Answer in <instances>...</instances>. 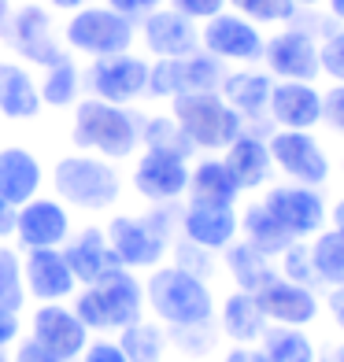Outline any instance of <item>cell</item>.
<instances>
[{
  "instance_id": "b9f144b4",
  "label": "cell",
  "mask_w": 344,
  "mask_h": 362,
  "mask_svg": "<svg viewBox=\"0 0 344 362\" xmlns=\"http://www.w3.org/2000/svg\"><path fill=\"white\" fill-rule=\"evenodd\" d=\"M149 93L152 96H174L185 93V81H182V59H156L149 63Z\"/></svg>"
},
{
  "instance_id": "db71d44e",
  "label": "cell",
  "mask_w": 344,
  "mask_h": 362,
  "mask_svg": "<svg viewBox=\"0 0 344 362\" xmlns=\"http://www.w3.org/2000/svg\"><path fill=\"white\" fill-rule=\"evenodd\" d=\"M11 23H15V8L8 0H0V37H11Z\"/></svg>"
},
{
  "instance_id": "91938a15",
  "label": "cell",
  "mask_w": 344,
  "mask_h": 362,
  "mask_svg": "<svg viewBox=\"0 0 344 362\" xmlns=\"http://www.w3.org/2000/svg\"><path fill=\"white\" fill-rule=\"evenodd\" d=\"M0 362H11V351L8 348H0Z\"/></svg>"
},
{
  "instance_id": "7c38bea8",
  "label": "cell",
  "mask_w": 344,
  "mask_h": 362,
  "mask_svg": "<svg viewBox=\"0 0 344 362\" xmlns=\"http://www.w3.org/2000/svg\"><path fill=\"white\" fill-rule=\"evenodd\" d=\"M23 285L26 300L34 303H67L81 288L67 255L59 248H30L23 259Z\"/></svg>"
},
{
  "instance_id": "e575fe53",
  "label": "cell",
  "mask_w": 344,
  "mask_h": 362,
  "mask_svg": "<svg viewBox=\"0 0 344 362\" xmlns=\"http://www.w3.org/2000/svg\"><path fill=\"white\" fill-rule=\"evenodd\" d=\"M45 81H41V104L48 107H71L78 100V89H81V71L74 67L71 56H63L59 63H52V67H45Z\"/></svg>"
},
{
  "instance_id": "7a4b0ae2",
  "label": "cell",
  "mask_w": 344,
  "mask_h": 362,
  "mask_svg": "<svg viewBox=\"0 0 344 362\" xmlns=\"http://www.w3.org/2000/svg\"><path fill=\"white\" fill-rule=\"evenodd\" d=\"M144 303H149L152 318L167 329H182V325H204L215 322V292L204 277H196L182 267H159L149 274L144 281Z\"/></svg>"
},
{
  "instance_id": "ac0fdd59",
  "label": "cell",
  "mask_w": 344,
  "mask_h": 362,
  "mask_svg": "<svg viewBox=\"0 0 344 362\" xmlns=\"http://www.w3.org/2000/svg\"><path fill=\"white\" fill-rule=\"evenodd\" d=\"M15 237L19 244L30 248H63L71 237V215L67 207L56 200H26L19 211H15Z\"/></svg>"
},
{
  "instance_id": "816d5d0a",
  "label": "cell",
  "mask_w": 344,
  "mask_h": 362,
  "mask_svg": "<svg viewBox=\"0 0 344 362\" xmlns=\"http://www.w3.org/2000/svg\"><path fill=\"white\" fill-rule=\"evenodd\" d=\"M326 310H330V318H333V325L344 333V285H337V288H330V296H326Z\"/></svg>"
},
{
  "instance_id": "cb8c5ba5",
  "label": "cell",
  "mask_w": 344,
  "mask_h": 362,
  "mask_svg": "<svg viewBox=\"0 0 344 362\" xmlns=\"http://www.w3.org/2000/svg\"><path fill=\"white\" fill-rule=\"evenodd\" d=\"M222 159H226V167L237 177L241 189H263L274 174L270 144H267L263 134H256V129H244V134L226 148Z\"/></svg>"
},
{
  "instance_id": "4316f807",
  "label": "cell",
  "mask_w": 344,
  "mask_h": 362,
  "mask_svg": "<svg viewBox=\"0 0 344 362\" xmlns=\"http://www.w3.org/2000/svg\"><path fill=\"white\" fill-rule=\"evenodd\" d=\"M244 189L237 185V177L229 174L226 159L207 156L200 159L196 167H189V200H200V204H237V196Z\"/></svg>"
},
{
  "instance_id": "6da1fadb",
  "label": "cell",
  "mask_w": 344,
  "mask_h": 362,
  "mask_svg": "<svg viewBox=\"0 0 344 362\" xmlns=\"http://www.w3.org/2000/svg\"><path fill=\"white\" fill-rule=\"evenodd\" d=\"M71 307L86 322L89 333H119V329L141 322L144 310H149L144 281L137 277V270H126V267H111L93 285H81Z\"/></svg>"
},
{
  "instance_id": "f6af8a7d",
  "label": "cell",
  "mask_w": 344,
  "mask_h": 362,
  "mask_svg": "<svg viewBox=\"0 0 344 362\" xmlns=\"http://www.w3.org/2000/svg\"><path fill=\"white\" fill-rule=\"evenodd\" d=\"M229 0H171V8L178 15H185V19L193 23H207V19H215L219 11H226Z\"/></svg>"
},
{
  "instance_id": "bcb514c9",
  "label": "cell",
  "mask_w": 344,
  "mask_h": 362,
  "mask_svg": "<svg viewBox=\"0 0 344 362\" xmlns=\"http://www.w3.org/2000/svg\"><path fill=\"white\" fill-rule=\"evenodd\" d=\"M78 362H130L126 358V351L119 348V340H89V348L81 351V358Z\"/></svg>"
},
{
  "instance_id": "5b68a950",
  "label": "cell",
  "mask_w": 344,
  "mask_h": 362,
  "mask_svg": "<svg viewBox=\"0 0 344 362\" xmlns=\"http://www.w3.org/2000/svg\"><path fill=\"white\" fill-rule=\"evenodd\" d=\"M52 185L63 196V204L81 211H104L122 192L119 170L96 156H63L52 170Z\"/></svg>"
},
{
  "instance_id": "f35d334b",
  "label": "cell",
  "mask_w": 344,
  "mask_h": 362,
  "mask_svg": "<svg viewBox=\"0 0 344 362\" xmlns=\"http://www.w3.org/2000/svg\"><path fill=\"white\" fill-rule=\"evenodd\" d=\"M229 8L244 19H252L256 26H270V23H292L297 19V4L292 0H229Z\"/></svg>"
},
{
  "instance_id": "f1b7e54d",
  "label": "cell",
  "mask_w": 344,
  "mask_h": 362,
  "mask_svg": "<svg viewBox=\"0 0 344 362\" xmlns=\"http://www.w3.org/2000/svg\"><path fill=\"white\" fill-rule=\"evenodd\" d=\"M41 107L45 104L34 78L15 63H0V115L4 119H34Z\"/></svg>"
},
{
  "instance_id": "6f0895ef",
  "label": "cell",
  "mask_w": 344,
  "mask_h": 362,
  "mask_svg": "<svg viewBox=\"0 0 344 362\" xmlns=\"http://www.w3.org/2000/svg\"><path fill=\"white\" fill-rule=\"evenodd\" d=\"M326 8H330V15L344 26V0H326Z\"/></svg>"
},
{
  "instance_id": "8992f818",
  "label": "cell",
  "mask_w": 344,
  "mask_h": 362,
  "mask_svg": "<svg viewBox=\"0 0 344 362\" xmlns=\"http://www.w3.org/2000/svg\"><path fill=\"white\" fill-rule=\"evenodd\" d=\"M137 30H134V19H126L115 8H78L67 23V45L86 52L93 59L101 56H119V52H130Z\"/></svg>"
},
{
  "instance_id": "11a10c76",
  "label": "cell",
  "mask_w": 344,
  "mask_h": 362,
  "mask_svg": "<svg viewBox=\"0 0 344 362\" xmlns=\"http://www.w3.org/2000/svg\"><path fill=\"white\" fill-rule=\"evenodd\" d=\"M330 226L337 229V233H344V196H340V200L330 207Z\"/></svg>"
},
{
  "instance_id": "74e56055",
  "label": "cell",
  "mask_w": 344,
  "mask_h": 362,
  "mask_svg": "<svg viewBox=\"0 0 344 362\" xmlns=\"http://www.w3.org/2000/svg\"><path fill=\"white\" fill-rule=\"evenodd\" d=\"M171 337V348H178L185 358H207L219 344V325L215 322H204V325H182V329H167Z\"/></svg>"
},
{
  "instance_id": "d6a6232c",
  "label": "cell",
  "mask_w": 344,
  "mask_h": 362,
  "mask_svg": "<svg viewBox=\"0 0 344 362\" xmlns=\"http://www.w3.org/2000/svg\"><path fill=\"white\" fill-rule=\"evenodd\" d=\"M259 351L267 355V362H319L315 340L292 325H270L259 340Z\"/></svg>"
},
{
  "instance_id": "7dc6e473",
  "label": "cell",
  "mask_w": 344,
  "mask_h": 362,
  "mask_svg": "<svg viewBox=\"0 0 344 362\" xmlns=\"http://www.w3.org/2000/svg\"><path fill=\"white\" fill-rule=\"evenodd\" d=\"M11 362H59L48 348H41V344L34 337H19V344H15V351H11Z\"/></svg>"
},
{
  "instance_id": "ba28073f",
  "label": "cell",
  "mask_w": 344,
  "mask_h": 362,
  "mask_svg": "<svg viewBox=\"0 0 344 362\" xmlns=\"http://www.w3.org/2000/svg\"><path fill=\"white\" fill-rule=\"evenodd\" d=\"M263 63L277 81H319L322 78V56L319 37L307 34L304 26L289 23L263 45Z\"/></svg>"
},
{
  "instance_id": "8d00e7d4",
  "label": "cell",
  "mask_w": 344,
  "mask_h": 362,
  "mask_svg": "<svg viewBox=\"0 0 344 362\" xmlns=\"http://www.w3.org/2000/svg\"><path fill=\"white\" fill-rule=\"evenodd\" d=\"M0 307H8V310L26 307L23 259H19V252H11L8 244H0Z\"/></svg>"
},
{
  "instance_id": "680465c9",
  "label": "cell",
  "mask_w": 344,
  "mask_h": 362,
  "mask_svg": "<svg viewBox=\"0 0 344 362\" xmlns=\"http://www.w3.org/2000/svg\"><path fill=\"white\" fill-rule=\"evenodd\" d=\"M297 8H319V4H326V0H292Z\"/></svg>"
},
{
  "instance_id": "d4e9b609",
  "label": "cell",
  "mask_w": 344,
  "mask_h": 362,
  "mask_svg": "<svg viewBox=\"0 0 344 362\" xmlns=\"http://www.w3.org/2000/svg\"><path fill=\"white\" fill-rule=\"evenodd\" d=\"M63 255H67L71 270L78 277V285H93L96 277H104L111 267H119L111 255V244H108V233L96 226H86L81 233L67 237V244H63Z\"/></svg>"
},
{
  "instance_id": "83f0119b",
  "label": "cell",
  "mask_w": 344,
  "mask_h": 362,
  "mask_svg": "<svg viewBox=\"0 0 344 362\" xmlns=\"http://www.w3.org/2000/svg\"><path fill=\"white\" fill-rule=\"evenodd\" d=\"M226 255V274L234 277V285L241 292H259V288H267L274 277H277V267H274V259L263 255V252H256L248 240H234L229 248H222Z\"/></svg>"
},
{
  "instance_id": "3957f363",
  "label": "cell",
  "mask_w": 344,
  "mask_h": 362,
  "mask_svg": "<svg viewBox=\"0 0 344 362\" xmlns=\"http://www.w3.org/2000/svg\"><path fill=\"white\" fill-rule=\"evenodd\" d=\"M141 126L144 122L130 107L89 96L74 111V144L104 159H126L141 144Z\"/></svg>"
},
{
  "instance_id": "9a60e30c",
  "label": "cell",
  "mask_w": 344,
  "mask_h": 362,
  "mask_svg": "<svg viewBox=\"0 0 344 362\" xmlns=\"http://www.w3.org/2000/svg\"><path fill=\"white\" fill-rule=\"evenodd\" d=\"M259 307L270 325H292V329H307L311 322H319L322 315V300L311 285L300 281H289V277L277 274L267 288L256 292Z\"/></svg>"
},
{
  "instance_id": "5bb4252c",
  "label": "cell",
  "mask_w": 344,
  "mask_h": 362,
  "mask_svg": "<svg viewBox=\"0 0 344 362\" xmlns=\"http://www.w3.org/2000/svg\"><path fill=\"white\" fill-rule=\"evenodd\" d=\"M104 233H108L115 262L126 267V270H156L159 262L167 259V252H171V244L163 240L144 218L119 215V218L108 222Z\"/></svg>"
},
{
  "instance_id": "60d3db41",
  "label": "cell",
  "mask_w": 344,
  "mask_h": 362,
  "mask_svg": "<svg viewBox=\"0 0 344 362\" xmlns=\"http://www.w3.org/2000/svg\"><path fill=\"white\" fill-rule=\"evenodd\" d=\"M171 255H174V267H182V270H189L196 277H204V281L215 274V252H207V248H200V244H193L185 237H174Z\"/></svg>"
},
{
  "instance_id": "9f6ffc18",
  "label": "cell",
  "mask_w": 344,
  "mask_h": 362,
  "mask_svg": "<svg viewBox=\"0 0 344 362\" xmlns=\"http://www.w3.org/2000/svg\"><path fill=\"white\" fill-rule=\"evenodd\" d=\"M52 8H63V11H78V8H86V0H48Z\"/></svg>"
},
{
  "instance_id": "1f68e13d",
  "label": "cell",
  "mask_w": 344,
  "mask_h": 362,
  "mask_svg": "<svg viewBox=\"0 0 344 362\" xmlns=\"http://www.w3.org/2000/svg\"><path fill=\"white\" fill-rule=\"evenodd\" d=\"M311 248V267H315V281L322 288H337L344 285V233L337 229H322L307 240Z\"/></svg>"
},
{
  "instance_id": "4fadbf2b",
  "label": "cell",
  "mask_w": 344,
  "mask_h": 362,
  "mask_svg": "<svg viewBox=\"0 0 344 362\" xmlns=\"http://www.w3.org/2000/svg\"><path fill=\"white\" fill-rule=\"evenodd\" d=\"M89 93L96 100L108 104H130L137 96L149 93V63L134 52H119V56H101L89 67Z\"/></svg>"
},
{
  "instance_id": "ffe728a7",
  "label": "cell",
  "mask_w": 344,
  "mask_h": 362,
  "mask_svg": "<svg viewBox=\"0 0 344 362\" xmlns=\"http://www.w3.org/2000/svg\"><path fill=\"white\" fill-rule=\"evenodd\" d=\"M267 115L277 129H315L322 122V89L315 81H277L274 78Z\"/></svg>"
},
{
  "instance_id": "277c9868",
  "label": "cell",
  "mask_w": 344,
  "mask_h": 362,
  "mask_svg": "<svg viewBox=\"0 0 344 362\" xmlns=\"http://www.w3.org/2000/svg\"><path fill=\"white\" fill-rule=\"evenodd\" d=\"M171 115L189 134L196 152H226L244 134V119L222 100V93H182L174 96Z\"/></svg>"
},
{
  "instance_id": "52a82bcc",
  "label": "cell",
  "mask_w": 344,
  "mask_h": 362,
  "mask_svg": "<svg viewBox=\"0 0 344 362\" xmlns=\"http://www.w3.org/2000/svg\"><path fill=\"white\" fill-rule=\"evenodd\" d=\"M274 170H282L292 185L322 189L330 181V156L307 129H274L267 137Z\"/></svg>"
},
{
  "instance_id": "f5cc1de1",
  "label": "cell",
  "mask_w": 344,
  "mask_h": 362,
  "mask_svg": "<svg viewBox=\"0 0 344 362\" xmlns=\"http://www.w3.org/2000/svg\"><path fill=\"white\" fill-rule=\"evenodd\" d=\"M15 204H8L4 196H0V240H8V237H15Z\"/></svg>"
},
{
  "instance_id": "8fae6325",
  "label": "cell",
  "mask_w": 344,
  "mask_h": 362,
  "mask_svg": "<svg viewBox=\"0 0 344 362\" xmlns=\"http://www.w3.org/2000/svg\"><path fill=\"white\" fill-rule=\"evenodd\" d=\"M30 337H34L41 348H48L59 362H78L81 351L89 348L93 333L86 329L74 315V307L67 303H38V310L30 315Z\"/></svg>"
},
{
  "instance_id": "9c48e42d",
  "label": "cell",
  "mask_w": 344,
  "mask_h": 362,
  "mask_svg": "<svg viewBox=\"0 0 344 362\" xmlns=\"http://www.w3.org/2000/svg\"><path fill=\"white\" fill-rule=\"evenodd\" d=\"M263 45L267 37L259 34V26L237 11H219L215 19H207L200 26V48L222 63H244V67L259 63L263 59Z\"/></svg>"
},
{
  "instance_id": "4dcf8cb0",
  "label": "cell",
  "mask_w": 344,
  "mask_h": 362,
  "mask_svg": "<svg viewBox=\"0 0 344 362\" xmlns=\"http://www.w3.org/2000/svg\"><path fill=\"white\" fill-rule=\"evenodd\" d=\"M115 340H119V348L126 351L130 362H163L171 351V337H167V325L159 322H149L141 318L134 325H126L115 333Z\"/></svg>"
},
{
  "instance_id": "f907efd6",
  "label": "cell",
  "mask_w": 344,
  "mask_h": 362,
  "mask_svg": "<svg viewBox=\"0 0 344 362\" xmlns=\"http://www.w3.org/2000/svg\"><path fill=\"white\" fill-rule=\"evenodd\" d=\"M219 362H267V355L259 351V344H234Z\"/></svg>"
},
{
  "instance_id": "44dd1931",
  "label": "cell",
  "mask_w": 344,
  "mask_h": 362,
  "mask_svg": "<svg viewBox=\"0 0 344 362\" xmlns=\"http://www.w3.org/2000/svg\"><path fill=\"white\" fill-rule=\"evenodd\" d=\"M270 89H274V74L270 71L244 67V71H226L219 93H222V100L244 119V126H259V134H267L263 122H270V115H267Z\"/></svg>"
},
{
  "instance_id": "603a6c76",
  "label": "cell",
  "mask_w": 344,
  "mask_h": 362,
  "mask_svg": "<svg viewBox=\"0 0 344 362\" xmlns=\"http://www.w3.org/2000/svg\"><path fill=\"white\" fill-rule=\"evenodd\" d=\"M215 325L229 344H259L263 333L270 329L263 307H259V300H256V292H241V288H234L219 303Z\"/></svg>"
},
{
  "instance_id": "d6986e66",
  "label": "cell",
  "mask_w": 344,
  "mask_h": 362,
  "mask_svg": "<svg viewBox=\"0 0 344 362\" xmlns=\"http://www.w3.org/2000/svg\"><path fill=\"white\" fill-rule=\"evenodd\" d=\"M141 37L156 59H185L200 48V30L174 8H156L141 19Z\"/></svg>"
},
{
  "instance_id": "c3c4849f",
  "label": "cell",
  "mask_w": 344,
  "mask_h": 362,
  "mask_svg": "<svg viewBox=\"0 0 344 362\" xmlns=\"http://www.w3.org/2000/svg\"><path fill=\"white\" fill-rule=\"evenodd\" d=\"M23 337V318H19V310H8V307H0V348H15Z\"/></svg>"
},
{
  "instance_id": "484cf974",
  "label": "cell",
  "mask_w": 344,
  "mask_h": 362,
  "mask_svg": "<svg viewBox=\"0 0 344 362\" xmlns=\"http://www.w3.org/2000/svg\"><path fill=\"white\" fill-rule=\"evenodd\" d=\"M41 189V163L26 148H4L0 152V196L8 204L23 207Z\"/></svg>"
},
{
  "instance_id": "d590c367",
  "label": "cell",
  "mask_w": 344,
  "mask_h": 362,
  "mask_svg": "<svg viewBox=\"0 0 344 362\" xmlns=\"http://www.w3.org/2000/svg\"><path fill=\"white\" fill-rule=\"evenodd\" d=\"M222 78H226V63L215 59L204 48H196L193 56L182 59V81H185V93H219L222 89Z\"/></svg>"
},
{
  "instance_id": "ee69618b",
  "label": "cell",
  "mask_w": 344,
  "mask_h": 362,
  "mask_svg": "<svg viewBox=\"0 0 344 362\" xmlns=\"http://www.w3.org/2000/svg\"><path fill=\"white\" fill-rule=\"evenodd\" d=\"M322 122L344 137V81H333L330 89H322Z\"/></svg>"
},
{
  "instance_id": "ab89813d",
  "label": "cell",
  "mask_w": 344,
  "mask_h": 362,
  "mask_svg": "<svg viewBox=\"0 0 344 362\" xmlns=\"http://www.w3.org/2000/svg\"><path fill=\"white\" fill-rule=\"evenodd\" d=\"M277 274L289 277V281H300V285H311L315 288V267H311V248L307 240H292L289 248L277 255Z\"/></svg>"
},
{
  "instance_id": "7bdbcfd3",
  "label": "cell",
  "mask_w": 344,
  "mask_h": 362,
  "mask_svg": "<svg viewBox=\"0 0 344 362\" xmlns=\"http://www.w3.org/2000/svg\"><path fill=\"white\" fill-rule=\"evenodd\" d=\"M319 56H322V74L330 81H344V26L340 23L319 41Z\"/></svg>"
},
{
  "instance_id": "e0dca14e",
  "label": "cell",
  "mask_w": 344,
  "mask_h": 362,
  "mask_svg": "<svg viewBox=\"0 0 344 362\" xmlns=\"http://www.w3.org/2000/svg\"><path fill=\"white\" fill-rule=\"evenodd\" d=\"M182 237L207 252H222L241 237V215L234 204H200L189 200L182 207Z\"/></svg>"
},
{
  "instance_id": "7402d4cb",
  "label": "cell",
  "mask_w": 344,
  "mask_h": 362,
  "mask_svg": "<svg viewBox=\"0 0 344 362\" xmlns=\"http://www.w3.org/2000/svg\"><path fill=\"white\" fill-rule=\"evenodd\" d=\"M8 41L15 45V52L23 59L38 63V67H52V63L63 59V48L52 37V19H48V11L41 4H26V8L15 11Z\"/></svg>"
},
{
  "instance_id": "2e32d148",
  "label": "cell",
  "mask_w": 344,
  "mask_h": 362,
  "mask_svg": "<svg viewBox=\"0 0 344 362\" xmlns=\"http://www.w3.org/2000/svg\"><path fill=\"white\" fill-rule=\"evenodd\" d=\"M134 189L149 204H174L189 192V159L171 152H149L134 167Z\"/></svg>"
},
{
  "instance_id": "30bf717a",
  "label": "cell",
  "mask_w": 344,
  "mask_h": 362,
  "mask_svg": "<svg viewBox=\"0 0 344 362\" xmlns=\"http://www.w3.org/2000/svg\"><path fill=\"white\" fill-rule=\"evenodd\" d=\"M267 211L289 229L292 240H311L315 233H322L326 222H330V207H326V196L311 185H274L263 196Z\"/></svg>"
},
{
  "instance_id": "f546056e",
  "label": "cell",
  "mask_w": 344,
  "mask_h": 362,
  "mask_svg": "<svg viewBox=\"0 0 344 362\" xmlns=\"http://www.w3.org/2000/svg\"><path fill=\"white\" fill-rule=\"evenodd\" d=\"M241 240H248L256 252H263V255H270V259H277V255H282L289 244H292L289 229L270 215L263 200L248 204V207L241 211Z\"/></svg>"
},
{
  "instance_id": "836d02e7",
  "label": "cell",
  "mask_w": 344,
  "mask_h": 362,
  "mask_svg": "<svg viewBox=\"0 0 344 362\" xmlns=\"http://www.w3.org/2000/svg\"><path fill=\"white\" fill-rule=\"evenodd\" d=\"M141 144L149 148V152H171V156H182L189 159L196 148L189 141V134L182 126H178L174 115H156V119H144L141 126Z\"/></svg>"
},
{
  "instance_id": "681fc988",
  "label": "cell",
  "mask_w": 344,
  "mask_h": 362,
  "mask_svg": "<svg viewBox=\"0 0 344 362\" xmlns=\"http://www.w3.org/2000/svg\"><path fill=\"white\" fill-rule=\"evenodd\" d=\"M108 8H115L119 15L126 19H144V15H152L156 8H163V0H104Z\"/></svg>"
},
{
  "instance_id": "94428289",
  "label": "cell",
  "mask_w": 344,
  "mask_h": 362,
  "mask_svg": "<svg viewBox=\"0 0 344 362\" xmlns=\"http://www.w3.org/2000/svg\"><path fill=\"white\" fill-rule=\"evenodd\" d=\"M319 362H337V358H333L330 351H326V355H319Z\"/></svg>"
}]
</instances>
